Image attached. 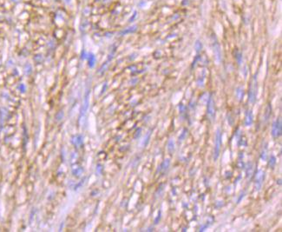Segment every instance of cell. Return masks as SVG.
Returning a JSON list of instances; mask_svg holds the SVG:
<instances>
[{
    "mask_svg": "<svg viewBox=\"0 0 282 232\" xmlns=\"http://www.w3.org/2000/svg\"><path fill=\"white\" fill-rule=\"evenodd\" d=\"M263 181H264V172L262 170H259L255 176V190H259L260 189Z\"/></svg>",
    "mask_w": 282,
    "mask_h": 232,
    "instance_id": "cell-4",
    "label": "cell"
},
{
    "mask_svg": "<svg viewBox=\"0 0 282 232\" xmlns=\"http://www.w3.org/2000/svg\"><path fill=\"white\" fill-rule=\"evenodd\" d=\"M221 138H222V135L220 132V129L217 130L216 133H215V145H214V160L215 161L219 157L220 151V145H221Z\"/></svg>",
    "mask_w": 282,
    "mask_h": 232,
    "instance_id": "cell-1",
    "label": "cell"
},
{
    "mask_svg": "<svg viewBox=\"0 0 282 232\" xmlns=\"http://www.w3.org/2000/svg\"><path fill=\"white\" fill-rule=\"evenodd\" d=\"M271 115H272V107H271L270 104H268L267 110H266V112L264 113V119H265V121H268L269 118H270Z\"/></svg>",
    "mask_w": 282,
    "mask_h": 232,
    "instance_id": "cell-6",
    "label": "cell"
},
{
    "mask_svg": "<svg viewBox=\"0 0 282 232\" xmlns=\"http://www.w3.org/2000/svg\"><path fill=\"white\" fill-rule=\"evenodd\" d=\"M187 131H188V130H184V131H183V133L182 134V137H179V140H180V141H182V140H183L184 138H185L186 135H187V133H186V132Z\"/></svg>",
    "mask_w": 282,
    "mask_h": 232,
    "instance_id": "cell-11",
    "label": "cell"
},
{
    "mask_svg": "<svg viewBox=\"0 0 282 232\" xmlns=\"http://www.w3.org/2000/svg\"><path fill=\"white\" fill-rule=\"evenodd\" d=\"M207 114L210 118L211 121L214 120V116H215V107H214V101L213 99V97H210L208 103V110H207Z\"/></svg>",
    "mask_w": 282,
    "mask_h": 232,
    "instance_id": "cell-3",
    "label": "cell"
},
{
    "mask_svg": "<svg viewBox=\"0 0 282 232\" xmlns=\"http://www.w3.org/2000/svg\"><path fill=\"white\" fill-rule=\"evenodd\" d=\"M169 159H166V160H164V162L162 163V166L160 168V170H163V171H166L168 170V168L169 167Z\"/></svg>",
    "mask_w": 282,
    "mask_h": 232,
    "instance_id": "cell-7",
    "label": "cell"
},
{
    "mask_svg": "<svg viewBox=\"0 0 282 232\" xmlns=\"http://www.w3.org/2000/svg\"><path fill=\"white\" fill-rule=\"evenodd\" d=\"M269 166L272 168V169H274L275 166V164H276V157H275L274 155H272L270 157V160H269Z\"/></svg>",
    "mask_w": 282,
    "mask_h": 232,
    "instance_id": "cell-8",
    "label": "cell"
},
{
    "mask_svg": "<svg viewBox=\"0 0 282 232\" xmlns=\"http://www.w3.org/2000/svg\"><path fill=\"white\" fill-rule=\"evenodd\" d=\"M267 147H265L262 149V151H261V159L262 160H267Z\"/></svg>",
    "mask_w": 282,
    "mask_h": 232,
    "instance_id": "cell-9",
    "label": "cell"
},
{
    "mask_svg": "<svg viewBox=\"0 0 282 232\" xmlns=\"http://www.w3.org/2000/svg\"><path fill=\"white\" fill-rule=\"evenodd\" d=\"M253 124V112L252 111H248L246 115V119H245V124L246 126H250Z\"/></svg>",
    "mask_w": 282,
    "mask_h": 232,
    "instance_id": "cell-5",
    "label": "cell"
},
{
    "mask_svg": "<svg viewBox=\"0 0 282 232\" xmlns=\"http://www.w3.org/2000/svg\"><path fill=\"white\" fill-rule=\"evenodd\" d=\"M174 150V142H173L172 140H169V151L170 153H173Z\"/></svg>",
    "mask_w": 282,
    "mask_h": 232,
    "instance_id": "cell-10",
    "label": "cell"
},
{
    "mask_svg": "<svg viewBox=\"0 0 282 232\" xmlns=\"http://www.w3.org/2000/svg\"><path fill=\"white\" fill-rule=\"evenodd\" d=\"M282 133V127H281V119L280 118H278V119L275 121L274 123L273 124V126H272V136L274 137V138H278L281 136Z\"/></svg>",
    "mask_w": 282,
    "mask_h": 232,
    "instance_id": "cell-2",
    "label": "cell"
}]
</instances>
